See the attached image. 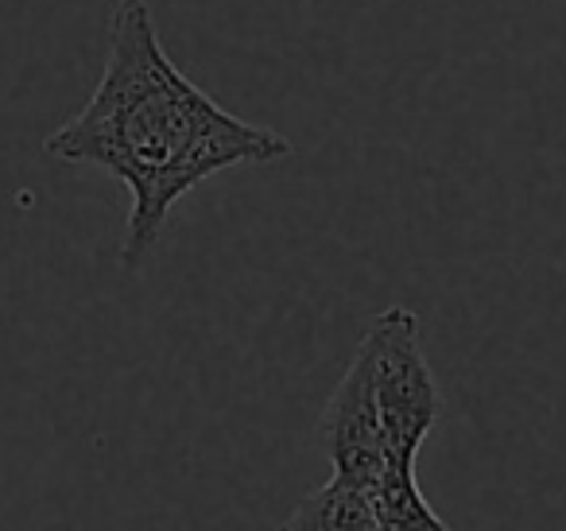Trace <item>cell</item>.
<instances>
[{"label":"cell","mask_w":566,"mask_h":531,"mask_svg":"<svg viewBox=\"0 0 566 531\" xmlns=\"http://www.w3.org/2000/svg\"><path fill=\"white\" fill-rule=\"evenodd\" d=\"M51 159L94 164L133 195L120 264L128 272L156 249L171 206L198 183L241 164L292 156V140L233 117L171 63L148 0H117L109 55L90 102L43 140Z\"/></svg>","instance_id":"6da1fadb"},{"label":"cell","mask_w":566,"mask_h":531,"mask_svg":"<svg viewBox=\"0 0 566 531\" xmlns=\"http://www.w3.org/2000/svg\"><path fill=\"white\" fill-rule=\"evenodd\" d=\"M361 350L369 353L388 466L416 469L419 450L442 415V392L431 373V361H427L416 311L400 303L380 311L365 330Z\"/></svg>","instance_id":"7a4b0ae2"},{"label":"cell","mask_w":566,"mask_h":531,"mask_svg":"<svg viewBox=\"0 0 566 531\" xmlns=\"http://www.w3.org/2000/svg\"><path fill=\"white\" fill-rule=\"evenodd\" d=\"M318 446L331 458L334 477L361 492H373L388 469V442L380 427L377 396H373L369 353L357 345L318 419Z\"/></svg>","instance_id":"3957f363"},{"label":"cell","mask_w":566,"mask_h":531,"mask_svg":"<svg viewBox=\"0 0 566 531\" xmlns=\"http://www.w3.org/2000/svg\"><path fill=\"white\" fill-rule=\"evenodd\" d=\"M280 531H380V523L369 492L331 477L323 489L295 504V512L283 520Z\"/></svg>","instance_id":"277c9868"},{"label":"cell","mask_w":566,"mask_h":531,"mask_svg":"<svg viewBox=\"0 0 566 531\" xmlns=\"http://www.w3.org/2000/svg\"><path fill=\"white\" fill-rule=\"evenodd\" d=\"M380 531H450V523L431 508L416 481V469L388 466L377 489L369 492Z\"/></svg>","instance_id":"5b68a950"}]
</instances>
